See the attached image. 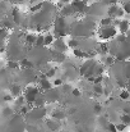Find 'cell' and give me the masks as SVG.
I'll return each instance as SVG.
<instances>
[{
	"label": "cell",
	"mask_w": 130,
	"mask_h": 132,
	"mask_svg": "<svg viewBox=\"0 0 130 132\" xmlns=\"http://www.w3.org/2000/svg\"><path fill=\"white\" fill-rule=\"evenodd\" d=\"M73 12H74V8L73 6H65L61 10V14L63 15H69V14H73Z\"/></svg>",
	"instance_id": "obj_19"
},
{
	"label": "cell",
	"mask_w": 130,
	"mask_h": 132,
	"mask_svg": "<svg viewBox=\"0 0 130 132\" xmlns=\"http://www.w3.org/2000/svg\"><path fill=\"white\" fill-rule=\"evenodd\" d=\"M40 95H41V94H40V90L37 87H35V86H28V87L26 88V91H24L26 101H27V104H29V105H32Z\"/></svg>",
	"instance_id": "obj_1"
},
{
	"label": "cell",
	"mask_w": 130,
	"mask_h": 132,
	"mask_svg": "<svg viewBox=\"0 0 130 132\" xmlns=\"http://www.w3.org/2000/svg\"><path fill=\"white\" fill-rule=\"evenodd\" d=\"M6 37V30L5 28H0V47L4 44V39ZM3 49V47H1Z\"/></svg>",
	"instance_id": "obj_20"
},
{
	"label": "cell",
	"mask_w": 130,
	"mask_h": 132,
	"mask_svg": "<svg viewBox=\"0 0 130 132\" xmlns=\"http://www.w3.org/2000/svg\"><path fill=\"white\" fill-rule=\"evenodd\" d=\"M117 6L116 5H111L110 8H108V10H107V13H108V15L110 17H116V13H117Z\"/></svg>",
	"instance_id": "obj_14"
},
{
	"label": "cell",
	"mask_w": 130,
	"mask_h": 132,
	"mask_svg": "<svg viewBox=\"0 0 130 132\" xmlns=\"http://www.w3.org/2000/svg\"><path fill=\"white\" fill-rule=\"evenodd\" d=\"M51 117H52V119H55V121H63V119L65 118V113H64L63 110H55V112H52Z\"/></svg>",
	"instance_id": "obj_6"
},
{
	"label": "cell",
	"mask_w": 130,
	"mask_h": 132,
	"mask_svg": "<svg viewBox=\"0 0 130 132\" xmlns=\"http://www.w3.org/2000/svg\"><path fill=\"white\" fill-rule=\"evenodd\" d=\"M107 130H108V132H117L115 123H107Z\"/></svg>",
	"instance_id": "obj_26"
},
{
	"label": "cell",
	"mask_w": 130,
	"mask_h": 132,
	"mask_svg": "<svg viewBox=\"0 0 130 132\" xmlns=\"http://www.w3.org/2000/svg\"><path fill=\"white\" fill-rule=\"evenodd\" d=\"M119 26H120V27H119V28H120V31L124 34V32H128V31H129L130 23H129V21H123Z\"/></svg>",
	"instance_id": "obj_8"
},
{
	"label": "cell",
	"mask_w": 130,
	"mask_h": 132,
	"mask_svg": "<svg viewBox=\"0 0 130 132\" xmlns=\"http://www.w3.org/2000/svg\"><path fill=\"white\" fill-rule=\"evenodd\" d=\"M120 122L124 123V125H126V126H129L130 125V114H123V116L120 117Z\"/></svg>",
	"instance_id": "obj_16"
},
{
	"label": "cell",
	"mask_w": 130,
	"mask_h": 132,
	"mask_svg": "<svg viewBox=\"0 0 130 132\" xmlns=\"http://www.w3.org/2000/svg\"><path fill=\"white\" fill-rule=\"evenodd\" d=\"M36 40H37V37H36L35 35H32V34H29V35L26 36V43H27L28 45L36 44Z\"/></svg>",
	"instance_id": "obj_10"
},
{
	"label": "cell",
	"mask_w": 130,
	"mask_h": 132,
	"mask_svg": "<svg viewBox=\"0 0 130 132\" xmlns=\"http://www.w3.org/2000/svg\"><path fill=\"white\" fill-rule=\"evenodd\" d=\"M68 46H69V47H72V49H77V46H78V41H77L75 39H72V40H69Z\"/></svg>",
	"instance_id": "obj_24"
},
{
	"label": "cell",
	"mask_w": 130,
	"mask_h": 132,
	"mask_svg": "<svg viewBox=\"0 0 130 132\" xmlns=\"http://www.w3.org/2000/svg\"><path fill=\"white\" fill-rule=\"evenodd\" d=\"M54 85H55V86H63L64 84H63V80H59V78H57V80L54 81Z\"/></svg>",
	"instance_id": "obj_34"
},
{
	"label": "cell",
	"mask_w": 130,
	"mask_h": 132,
	"mask_svg": "<svg viewBox=\"0 0 130 132\" xmlns=\"http://www.w3.org/2000/svg\"><path fill=\"white\" fill-rule=\"evenodd\" d=\"M36 45H37V46H45V36H42V35L37 36V40H36Z\"/></svg>",
	"instance_id": "obj_23"
},
{
	"label": "cell",
	"mask_w": 130,
	"mask_h": 132,
	"mask_svg": "<svg viewBox=\"0 0 130 132\" xmlns=\"http://www.w3.org/2000/svg\"><path fill=\"white\" fill-rule=\"evenodd\" d=\"M106 51H107V45L106 44H101L99 45V47H98V53L103 54V53H106Z\"/></svg>",
	"instance_id": "obj_28"
},
{
	"label": "cell",
	"mask_w": 130,
	"mask_h": 132,
	"mask_svg": "<svg viewBox=\"0 0 130 132\" xmlns=\"http://www.w3.org/2000/svg\"><path fill=\"white\" fill-rule=\"evenodd\" d=\"M47 126H48V128L52 130V131H57V130L60 128V126H57V123L55 122V119H52V121H47Z\"/></svg>",
	"instance_id": "obj_12"
},
{
	"label": "cell",
	"mask_w": 130,
	"mask_h": 132,
	"mask_svg": "<svg viewBox=\"0 0 130 132\" xmlns=\"http://www.w3.org/2000/svg\"><path fill=\"white\" fill-rule=\"evenodd\" d=\"M54 43H55V41H54V36H52V35H50V34H48V35H46V36H45V46L52 45Z\"/></svg>",
	"instance_id": "obj_17"
},
{
	"label": "cell",
	"mask_w": 130,
	"mask_h": 132,
	"mask_svg": "<svg viewBox=\"0 0 130 132\" xmlns=\"http://www.w3.org/2000/svg\"><path fill=\"white\" fill-rule=\"evenodd\" d=\"M70 0H60V3H69Z\"/></svg>",
	"instance_id": "obj_40"
},
{
	"label": "cell",
	"mask_w": 130,
	"mask_h": 132,
	"mask_svg": "<svg viewBox=\"0 0 130 132\" xmlns=\"http://www.w3.org/2000/svg\"><path fill=\"white\" fill-rule=\"evenodd\" d=\"M110 23H112V18L111 17L105 18V19H101V26H103V27H108Z\"/></svg>",
	"instance_id": "obj_22"
},
{
	"label": "cell",
	"mask_w": 130,
	"mask_h": 132,
	"mask_svg": "<svg viewBox=\"0 0 130 132\" xmlns=\"http://www.w3.org/2000/svg\"><path fill=\"white\" fill-rule=\"evenodd\" d=\"M38 84H40V88L43 90V91H50L51 87H52V85H51L50 80H48L46 76H41V78H40Z\"/></svg>",
	"instance_id": "obj_3"
},
{
	"label": "cell",
	"mask_w": 130,
	"mask_h": 132,
	"mask_svg": "<svg viewBox=\"0 0 130 132\" xmlns=\"http://www.w3.org/2000/svg\"><path fill=\"white\" fill-rule=\"evenodd\" d=\"M93 110H94V113H96V114H99V113H101V110H102V105H101V104H96V105H94V108H93Z\"/></svg>",
	"instance_id": "obj_31"
},
{
	"label": "cell",
	"mask_w": 130,
	"mask_h": 132,
	"mask_svg": "<svg viewBox=\"0 0 130 132\" xmlns=\"http://www.w3.org/2000/svg\"><path fill=\"white\" fill-rule=\"evenodd\" d=\"M32 64H33V63H32L31 60H28V59H22L21 63H19V65H21L22 68H24V69H29V68H32V67H33Z\"/></svg>",
	"instance_id": "obj_7"
},
{
	"label": "cell",
	"mask_w": 130,
	"mask_h": 132,
	"mask_svg": "<svg viewBox=\"0 0 130 132\" xmlns=\"http://www.w3.org/2000/svg\"><path fill=\"white\" fill-rule=\"evenodd\" d=\"M124 10H125L126 13H130V1L129 3H125V5H124Z\"/></svg>",
	"instance_id": "obj_35"
},
{
	"label": "cell",
	"mask_w": 130,
	"mask_h": 132,
	"mask_svg": "<svg viewBox=\"0 0 130 132\" xmlns=\"http://www.w3.org/2000/svg\"><path fill=\"white\" fill-rule=\"evenodd\" d=\"M93 91H94L97 95H101V94H103V92H105L103 87H102L101 85H97V84H94V85H93Z\"/></svg>",
	"instance_id": "obj_21"
},
{
	"label": "cell",
	"mask_w": 130,
	"mask_h": 132,
	"mask_svg": "<svg viewBox=\"0 0 130 132\" xmlns=\"http://www.w3.org/2000/svg\"><path fill=\"white\" fill-rule=\"evenodd\" d=\"M73 54L75 58H87V53H84L83 50H79V49H74Z\"/></svg>",
	"instance_id": "obj_11"
},
{
	"label": "cell",
	"mask_w": 130,
	"mask_h": 132,
	"mask_svg": "<svg viewBox=\"0 0 130 132\" xmlns=\"http://www.w3.org/2000/svg\"><path fill=\"white\" fill-rule=\"evenodd\" d=\"M130 97V92L128 90H121L120 91V99L121 100H129Z\"/></svg>",
	"instance_id": "obj_18"
},
{
	"label": "cell",
	"mask_w": 130,
	"mask_h": 132,
	"mask_svg": "<svg viewBox=\"0 0 130 132\" xmlns=\"http://www.w3.org/2000/svg\"><path fill=\"white\" fill-rule=\"evenodd\" d=\"M6 67H8L9 69H18L21 65H19V63L15 62V60H9L8 64H6Z\"/></svg>",
	"instance_id": "obj_13"
},
{
	"label": "cell",
	"mask_w": 130,
	"mask_h": 132,
	"mask_svg": "<svg viewBox=\"0 0 130 132\" xmlns=\"http://www.w3.org/2000/svg\"><path fill=\"white\" fill-rule=\"evenodd\" d=\"M116 3H117V0H110V4L111 5H116Z\"/></svg>",
	"instance_id": "obj_38"
},
{
	"label": "cell",
	"mask_w": 130,
	"mask_h": 132,
	"mask_svg": "<svg viewBox=\"0 0 130 132\" xmlns=\"http://www.w3.org/2000/svg\"><path fill=\"white\" fill-rule=\"evenodd\" d=\"M54 46H55L56 51H59V53H64L66 50V47H68V45H64L63 40H56L54 43Z\"/></svg>",
	"instance_id": "obj_5"
},
{
	"label": "cell",
	"mask_w": 130,
	"mask_h": 132,
	"mask_svg": "<svg viewBox=\"0 0 130 132\" xmlns=\"http://www.w3.org/2000/svg\"><path fill=\"white\" fill-rule=\"evenodd\" d=\"M72 95L75 96V97H79V96L82 95V92H81L79 88H73V90H72Z\"/></svg>",
	"instance_id": "obj_30"
},
{
	"label": "cell",
	"mask_w": 130,
	"mask_h": 132,
	"mask_svg": "<svg viewBox=\"0 0 130 132\" xmlns=\"http://www.w3.org/2000/svg\"><path fill=\"white\" fill-rule=\"evenodd\" d=\"M105 62H106L107 65H112V64L115 63V58H114V56H107Z\"/></svg>",
	"instance_id": "obj_29"
},
{
	"label": "cell",
	"mask_w": 130,
	"mask_h": 132,
	"mask_svg": "<svg viewBox=\"0 0 130 132\" xmlns=\"http://www.w3.org/2000/svg\"><path fill=\"white\" fill-rule=\"evenodd\" d=\"M125 128H126V125H124V123H121V122H119V123L116 125V130L119 132L125 131Z\"/></svg>",
	"instance_id": "obj_27"
},
{
	"label": "cell",
	"mask_w": 130,
	"mask_h": 132,
	"mask_svg": "<svg viewBox=\"0 0 130 132\" xmlns=\"http://www.w3.org/2000/svg\"><path fill=\"white\" fill-rule=\"evenodd\" d=\"M55 72H56V69L55 68H50L46 73H45V76L47 77V78H50V77H54L55 76Z\"/></svg>",
	"instance_id": "obj_25"
},
{
	"label": "cell",
	"mask_w": 130,
	"mask_h": 132,
	"mask_svg": "<svg viewBox=\"0 0 130 132\" xmlns=\"http://www.w3.org/2000/svg\"><path fill=\"white\" fill-rule=\"evenodd\" d=\"M124 13H125L124 8H119V9H117V13H116V17H123Z\"/></svg>",
	"instance_id": "obj_33"
},
{
	"label": "cell",
	"mask_w": 130,
	"mask_h": 132,
	"mask_svg": "<svg viewBox=\"0 0 130 132\" xmlns=\"http://www.w3.org/2000/svg\"><path fill=\"white\" fill-rule=\"evenodd\" d=\"M10 95H12L13 97H18V96H21V95H22V87H21V85H18V84H13V85L10 86Z\"/></svg>",
	"instance_id": "obj_4"
},
{
	"label": "cell",
	"mask_w": 130,
	"mask_h": 132,
	"mask_svg": "<svg viewBox=\"0 0 130 132\" xmlns=\"http://www.w3.org/2000/svg\"><path fill=\"white\" fill-rule=\"evenodd\" d=\"M54 60L57 62V63L64 62V60H65V55H64V53H59V51H56V54H54Z\"/></svg>",
	"instance_id": "obj_9"
},
{
	"label": "cell",
	"mask_w": 130,
	"mask_h": 132,
	"mask_svg": "<svg viewBox=\"0 0 130 132\" xmlns=\"http://www.w3.org/2000/svg\"><path fill=\"white\" fill-rule=\"evenodd\" d=\"M115 35H116V30L114 27H103L101 30V34H99V36L102 39H111Z\"/></svg>",
	"instance_id": "obj_2"
},
{
	"label": "cell",
	"mask_w": 130,
	"mask_h": 132,
	"mask_svg": "<svg viewBox=\"0 0 130 132\" xmlns=\"http://www.w3.org/2000/svg\"><path fill=\"white\" fill-rule=\"evenodd\" d=\"M14 114V112H13V109L10 108V106H5L4 109H3V116L4 117H12Z\"/></svg>",
	"instance_id": "obj_15"
},
{
	"label": "cell",
	"mask_w": 130,
	"mask_h": 132,
	"mask_svg": "<svg viewBox=\"0 0 130 132\" xmlns=\"http://www.w3.org/2000/svg\"><path fill=\"white\" fill-rule=\"evenodd\" d=\"M126 37H128V39H129V40H130V30H129V31H128V34H126Z\"/></svg>",
	"instance_id": "obj_39"
},
{
	"label": "cell",
	"mask_w": 130,
	"mask_h": 132,
	"mask_svg": "<svg viewBox=\"0 0 130 132\" xmlns=\"http://www.w3.org/2000/svg\"><path fill=\"white\" fill-rule=\"evenodd\" d=\"M13 100V96L12 95H5L4 96V101H12Z\"/></svg>",
	"instance_id": "obj_36"
},
{
	"label": "cell",
	"mask_w": 130,
	"mask_h": 132,
	"mask_svg": "<svg viewBox=\"0 0 130 132\" xmlns=\"http://www.w3.org/2000/svg\"><path fill=\"white\" fill-rule=\"evenodd\" d=\"M41 8H42V3H38L37 5H35V6L31 8V12H37V10H40Z\"/></svg>",
	"instance_id": "obj_32"
},
{
	"label": "cell",
	"mask_w": 130,
	"mask_h": 132,
	"mask_svg": "<svg viewBox=\"0 0 130 132\" xmlns=\"http://www.w3.org/2000/svg\"><path fill=\"white\" fill-rule=\"evenodd\" d=\"M63 88H64V91L66 92V91H69V90H70V86H69L68 84H64V85H63Z\"/></svg>",
	"instance_id": "obj_37"
}]
</instances>
